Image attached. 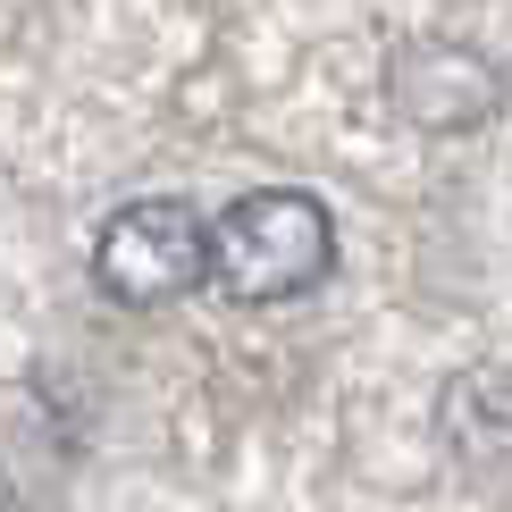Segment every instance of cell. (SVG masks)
<instances>
[{
    "mask_svg": "<svg viewBox=\"0 0 512 512\" xmlns=\"http://www.w3.org/2000/svg\"><path fill=\"white\" fill-rule=\"evenodd\" d=\"M336 269V219L303 185H261L236 194L210 219V286L227 303H303Z\"/></svg>",
    "mask_w": 512,
    "mask_h": 512,
    "instance_id": "6da1fadb",
    "label": "cell"
},
{
    "mask_svg": "<svg viewBox=\"0 0 512 512\" xmlns=\"http://www.w3.org/2000/svg\"><path fill=\"white\" fill-rule=\"evenodd\" d=\"M93 277L110 303H185L194 286H210V219L177 194H143L110 210V227L93 236Z\"/></svg>",
    "mask_w": 512,
    "mask_h": 512,
    "instance_id": "7a4b0ae2",
    "label": "cell"
},
{
    "mask_svg": "<svg viewBox=\"0 0 512 512\" xmlns=\"http://www.w3.org/2000/svg\"><path fill=\"white\" fill-rule=\"evenodd\" d=\"M387 101L403 126L420 135H471L504 110V68L479 51V42H454V34H412L395 42L387 59Z\"/></svg>",
    "mask_w": 512,
    "mask_h": 512,
    "instance_id": "3957f363",
    "label": "cell"
},
{
    "mask_svg": "<svg viewBox=\"0 0 512 512\" xmlns=\"http://www.w3.org/2000/svg\"><path fill=\"white\" fill-rule=\"evenodd\" d=\"M445 412H479V429H445L454 437V454H512V378L504 370H471V378H454V395H445Z\"/></svg>",
    "mask_w": 512,
    "mask_h": 512,
    "instance_id": "277c9868",
    "label": "cell"
}]
</instances>
